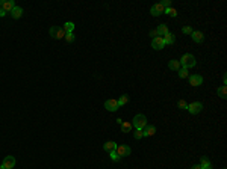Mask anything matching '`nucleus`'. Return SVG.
Wrapping results in <instances>:
<instances>
[{
  "label": "nucleus",
  "instance_id": "72a5a7b5",
  "mask_svg": "<svg viewBox=\"0 0 227 169\" xmlns=\"http://www.w3.org/2000/svg\"><path fill=\"white\" fill-rule=\"evenodd\" d=\"M223 82H224V85H226V83H227V76H226V74L223 76Z\"/></svg>",
  "mask_w": 227,
  "mask_h": 169
},
{
  "label": "nucleus",
  "instance_id": "7ed1b4c3",
  "mask_svg": "<svg viewBox=\"0 0 227 169\" xmlns=\"http://www.w3.org/2000/svg\"><path fill=\"white\" fill-rule=\"evenodd\" d=\"M50 36H53L55 39H61V38H65V30L64 27H59V26H53L50 27Z\"/></svg>",
  "mask_w": 227,
  "mask_h": 169
},
{
  "label": "nucleus",
  "instance_id": "f03ea898",
  "mask_svg": "<svg viewBox=\"0 0 227 169\" xmlns=\"http://www.w3.org/2000/svg\"><path fill=\"white\" fill-rule=\"evenodd\" d=\"M146 125H147V118H146V115L139 113V115H136L135 118H133V127H135L136 130H144Z\"/></svg>",
  "mask_w": 227,
  "mask_h": 169
},
{
  "label": "nucleus",
  "instance_id": "c85d7f7f",
  "mask_svg": "<svg viewBox=\"0 0 227 169\" xmlns=\"http://www.w3.org/2000/svg\"><path fill=\"white\" fill-rule=\"evenodd\" d=\"M109 154H111V160H112V162H118V160H120V157L117 156V153H115V151L109 153Z\"/></svg>",
  "mask_w": 227,
  "mask_h": 169
},
{
  "label": "nucleus",
  "instance_id": "e433bc0d",
  "mask_svg": "<svg viewBox=\"0 0 227 169\" xmlns=\"http://www.w3.org/2000/svg\"><path fill=\"white\" fill-rule=\"evenodd\" d=\"M207 169H212V168H207Z\"/></svg>",
  "mask_w": 227,
  "mask_h": 169
},
{
  "label": "nucleus",
  "instance_id": "f3484780",
  "mask_svg": "<svg viewBox=\"0 0 227 169\" xmlns=\"http://www.w3.org/2000/svg\"><path fill=\"white\" fill-rule=\"evenodd\" d=\"M156 32H158L159 36H165V35L168 33L170 30H168V27H167V24H160L158 26V29H156Z\"/></svg>",
  "mask_w": 227,
  "mask_h": 169
},
{
  "label": "nucleus",
  "instance_id": "a211bd4d",
  "mask_svg": "<svg viewBox=\"0 0 227 169\" xmlns=\"http://www.w3.org/2000/svg\"><path fill=\"white\" fill-rule=\"evenodd\" d=\"M164 38V42H165V45L167 44H174V41H176V36L171 33V32H168V33L165 35V36H162Z\"/></svg>",
  "mask_w": 227,
  "mask_h": 169
},
{
  "label": "nucleus",
  "instance_id": "c756f323",
  "mask_svg": "<svg viewBox=\"0 0 227 169\" xmlns=\"http://www.w3.org/2000/svg\"><path fill=\"white\" fill-rule=\"evenodd\" d=\"M182 30H183V33H186V35H191V33H192V29H191L189 26H185Z\"/></svg>",
  "mask_w": 227,
  "mask_h": 169
},
{
  "label": "nucleus",
  "instance_id": "ddd939ff",
  "mask_svg": "<svg viewBox=\"0 0 227 169\" xmlns=\"http://www.w3.org/2000/svg\"><path fill=\"white\" fill-rule=\"evenodd\" d=\"M142 133H144V137H150V136H153L156 133V127L155 125H146L144 127V130H142Z\"/></svg>",
  "mask_w": 227,
  "mask_h": 169
},
{
  "label": "nucleus",
  "instance_id": "f8f14e48",
  "mask_svg": "<svg viewBox=\"0 0 227 169\" xmlns=\"http://www.w3.org/2000/svg\"><path fill=\"white\" fill-rule=\"evenodd\" d=\"M191 36H192L194 42H197V44H200V42L204 41V35H203V32H200V30H192Z\"/></svg>",
  "mask_w": 227,
  "mask_h": 169
},
{
  "label": "nucleus",
  "instance_id": "6e6552de",
  "mask_svg": "<svg viewBox=\"0 0 227 169\" xmlns=\"http://www.w3.org/2000/svg\"><path fill=\"white\" fill-rule=\"evenodd\" d=\"M151 47H153L155 50H162V48L165 47L164 38H162V36H156V38H153V39H151Z\"/></svg>",
  "mask_w": 227,
  "mask_h": 169
},
{
  "label": "nucleus",
  "instance_id": "c9c22d12",
  "mask_svg": "<svg viewBox=\"0 0 227 169\" xmlns=\"http://www.w3.org/2000/svg\"><path fill=\"white\" fill-rule=\"evenodd\" d=\"M0 169H5V168H3V166H2V165H0Z\"/></svg>",
  "mask_w": 227,
  "mask_h": 169
},
{
  "label": "nucleus",
  "instance_id": "20e7f679",
  "mask_svg": "<svg viewBox=\"0 0 227 169\" xmlns=\"http://www.w3.org/2000/svg\"><path fill=\"white\" fill-rule=\"evenodd\" d=\"M186 110L191 113V115H197V113H200L202 110H203V103H200V101L189 103L188 107H186Z\"/></svg>",
  "mask_w": 227,
  "mask_h": 169
},
{
  "label": "nucleus",
  "instance_id": "f704fd0d",
  "mask_svg": "<svg viewBox=\"0 0 227 169\" xmlns=\"http://www.w3.org/2000/svg\"><path fill=\"white\" fill-rule=\"evenodd\" d=\"M192 169H202V166H200V165H194Z\"/></svg>",
  "mask_w": 227,
  "mask_h": 169
},
{
  "label": "nucleus",
  "instance_id": "7c9ffc66",
  "mask_svg": "<svg viewBox=\"0 0 227 169\" xmlns=\"http://www.w3.org/2000/svg\"><path fill=\"white\" fill-rule=\"evenodd\" d=\"M162 3V6L167 9V8H171V0H164V2H160Z\"/></svg>",
  "mask_w": 227,
  "mask_h": 169
},
{
  "label": "nucleus",
  "instance_id": "9b49d317",
  "mask_svg": "<svg viewBox=\"0 0 227 169\" xmlns=\"http://www.w3.org/2000/svg\"><path fill=\"white\" fill-rule=\"evenodd\" d=\"M188 79H189V85H191V86H200V85H203V77L198 76V74L189 76Z\"/></svg>",
  "mask_w": 227,
  "mask_h": 169
},
{
  "label": "nucleus",
  "instance_id": "a878e982",
  "mask_svg": "<svg viewBox=\"0 0 227 169\" xmlns=\"http://www.w3.org/2000/svg\"><path fill=\"white\" fill-rule=\"evenodd\" d=\"M65 41H67V42H73V41H74V33H73V32L65 33Z\"/></svg>",
  "mask_w": 227,
  "mask_h": 169
},
{
  "label": "nucleus",
  "instance_id": "1a4fd4ad",
  "mask_svg": "<svg viewBox=\"0 0 227 169\" xmlns=\"http://www.w3.org/2000/svg\"><path fill=\"white\" fill-rule=\"evenodd\" d=\"M165 12V8L162 6V3H156L155 6H151V9H150V14L153 15V17H159L160 14H164Z\"/></svg>",
  "mask_w": 227,
  "mask_h": 169
},
{
  "label": "nucleus",
  "instance_id": "0eeeda50",
  "mask_svg": "<svg viewBox=\"0 0 227 169\" xmlns=\"http://www.w3.org/2000/svg\"><path fill=\"white\" fill-rule=\"evenodd\" d=\"M14 8H15L14 0H2L0 2V9H3L5 12H11Z\"/></svg>",
  "mask_w": 227,
  "mask_h": 169
},
{
  "label": "nucleus",
  "instance_id": "9d476101",
  "mask_svg": "<svg viewBox=\"0 0 227 169\" xmlns=\"http://www.w3.org/2000/svg\"><path fill=\"white\" fill-rule=\"evenodd\" d=\"M2 166L5 169H14L15 166V157H12V156H6L5 160H3V163H2Z\"/></svg>",
  "mask_w": 227,
  "mask_h": 169
},
{
  "label": "nucleus",
  "instance_id": "2eb2a0df",
  "mask_svg": "<svg viewBox=\"0 0 227 169\" xmlns=\"http://www.w3.org/2000/svg\"><path fill=\"white\" fill-rule=\"evenodd\" d=\"M180 67H182V65H180V62H179L177 59H171L170 62H168V68L173 69V71H179Z\"/></svg>",
  "mask_w": 227,
  "mask_h": 169
},
{
  "label": "nucleus",
  "instance_id": "bb28decb",
  "mask_svg": "<svg viewBox=\"0 0 227 169\" xmlns=\"http://www.w3.org/2000/svg\"><path fill=\"white\" fill-rule=\"evenodd\" d=\"M133 137H135V139H138V140H139V139H142V137H144V133H142V130H135V133H133Z\"/></svg>",
  "mask_w": 227,
  "mask_h": 169
},
{
  "label": "nucleus",
  "instance_id": "2f4dec72",
  "mask_svg": "<svg viewBox=\"0 0 227 169\" xmlns=\"http://www.w3.org/2000/svg\"><path fill=\"white\" fill-rule=\"evenodd\" d=\"M150 36L156 38V36H159V35H158V32H156V30H151V32H150Z\"/></svg>",
  "mask_w": 227,
  "mask_h": 169
},
{
  "label": "nucleus",
  "instance_id": "cd10ccee",
  "mask_svg": "<svg viewBox=\"0 0 227 169\" xmlns=\"http://www.w3.org/2000/svg\"><path fill=\"white\" fill-rule=\"evenodd\" d=\"M177 106H179L180 109H186V107H188V103L185 101V100H179V103H177Z\"/></svg>",
  "mask_w": 227,
  "mask_h": 169
},
{
  "label": "nucleus",
  "instance_id": "473e14b6",
  "mask_svg": "<svg viewBox=\"0 0 227 169\" xmlns=\"http://www.w3.org/2000/svg\"><path fill=\"white\" fill-rule=\"evenodd\" d=\"M6 15V12L3 11V9H0V17H5Z\"/></svg>",
  "mask_w": 227,
  "mask_h": 169
},
{
  "label": "nucleus",
  "instance_id": "b1692460",
  "mask_svg": "<svg viewBox=\"0 0 227 169\" xmlns=\"http://www.w3.org/2000/svg\"><path fill=\"white\" fill-rule=\"evenodd\" d=\"M64 30H65V33H68V32H73V30H74V23H73V21H67L65 24H64Z\"/></svg>",
  "mask_w": 227,
  "mask_h": 169
},
{
  "label": "nucleus",
  "instance_id": "dca6fc26",
  "mask_svg": "<svg viewBox=\"0 0 227 169\" xmlns=\"http://www.w3.org/2000/svg\"><path fill=\"white\" fill-rule=\"evenodd\" d=\"M115 148H117V144H115L114 140H109V142H106V144L103 145V149H104V151H108V153H112V151H115Z\"/></svg>",
  "mask_w": 227,
  "mask_h": 169
},
{
  "label": "nucleus",
  "instance_id": "f257e3e1",
  "mask_svg": "<svg viewBox=\"0 0 227 169\" xmlns=\"http://www.w3.org/2000/svg\"><path fill=\"white\" fill-rule=\"evenodd\" d=\"M179 62H180L182 67H183V68H188V69H189V68H192V67H195V64H197V60H195L194 55H191V53H186V55H183Z\"/></svg>",
  "mask_w": 227,
  "mask_h": 169
},
{
  "label": "nucleus",
  "instance_id": "412c9836",
  "mask_svg": "<svg viewBox=\"0 0 227 169\" xmlns=\"http://www.w3.org/2000/svg\"><path fill=\"white\" fill-rule=\"evenodd\" d=\"M132 127H133V125L130 124V122L123 121V122H121V131H123V133H129V131H132Z\"/></svg>",
  "mask_w": 227,
  "mask_h": 169
},
{
  "label": "nucleus",
  "instance_id": "4be33fe9",
  "mask_svg": "<svg viewBox=\"0 0 227 169\" xmlns=\"http://www.w3.org/2000/svg\"><path fill=\"white\" fill-rule=\"evenodd\" d=\"M117 103H118V106H120V107H121V106H124V104H127V103H129V95H127V94H123V95L117 100Z\"/></svg>",
  "mask_w": 227,
  "mask_h": 169
},
{
  "label": "nucleus",
  "instance_id": "4468645a",
  "mask_svg": "<svg viewBox=\"0 0 227 169\" xmlns=\"http://www.w3.org/2000/svg\"><path fill=\"white\" fill-rule=\"evenodd\" d=\"M9 14H11V17L14 18V20H18V18L23 15V8H20V6H15V8H14Z\"/></svg>",
  "mask_w": 227,
  "mask_h": 169
},
{
  "label": "nucleus",
  "instance_id": "6ab92c4d",
  "mask_svg": "<svg viewBox=\"0 0 227 169\" xmlns=\"http://www.w3.org/2000/svg\"><path fill=\"white\" fill-rule=\"evenodd\" d=\"M177 76L180 77V79H188L191 74H189V71H188V68H183V67H180V69L177 71Z\"/></svg>",
  "mask_w": 227,
  "mask_h": 169
},
{
  "label": "nucleus",
  "instance_id": "aec40b11",
  "mask_svg": "<svg viewBox=\"0 0 227 169\" xmlns=\"http://www.w3.org/2000/svg\"><path fill=\"white\" fill-rule=\"evenodd\" d=\"M216 94H218V97H221V98H227V86L226 85L220 86L218 91H216Z\"/></svg>",
  "mask_w": 227,
  "mask_h": 169
},
{
  "label": "nucleus",
  "instance_id": "393cba45",
  "mask_svg": "<svg viewBox=\"0 0 227 169\" xmlns=\"http://www.w3.org/2000/svg\"><path fill=\"white\" fill-rule=\"evenodd\" d=\"M164 14H167V15H170V17H177V11H176L174 8H167Z\"/></svg>",
  "mask_w": 227,
  "mask_h": 169
},
{
  "label": "nucleus",
  "instance_id": "5701e85b",
  "mask_svg": "<svg viewBox=\"0 0 227 169\" xmlns=\"http://www.w3.org/2000/svg\"><path fill=\"white\" fill-rule=\"evenodd\" d=\"M200 166H202V169L211 168V162H209V158H207V157H202V160H200Z\"/></svg>",
  "mask_w": 227,
  "mask_h": 169
},
{
  "label": "nucleus",
  "instance_id": "423d86ee",
  "mask_svg": "<svg viewBox=\"0 0 227 169\" xmlns=\"http://www.w3.org/2000/svg\"><path fill=\"white\" fill-rule=\"evenodd\" d=\"M104 109H106V110H109V112H117V110L120 109V106H118L117 100L109 98V100H106V101H104Z\"/></svg>",
  "mask_w": 227,
  "mask_h": 169
},
{
  "label": "nucleus",
  "instance_id": "39448f33",
  "mask_svg": "<svg viewBox=\"0 0 227 169\" xmlns=\"http://www.w3.org/2000/svg\"><path fill=\"white\" fill-rule=\"evenodd\" d=\"M115 153H117V156L121 158V157H126V156H130V153H132V149L129 145H117L115 148Z\"/></svg>",
  "mask_w": 227,
  "mask_h": 169
}]
</instances>
